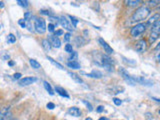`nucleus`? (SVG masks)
<instances>
[{"label": "nucleus", "mask_w": 160, "mask_h": 120, "mask_svg": "<svg viewBox=\"0 0 160 120\" xmlns=\"http://www.w3.org/2000/svg\"><path fill=\"white\" fill-rule=\"evenodd\" d=\"M37 78L36 77H31V76H29V77H24V78H21L19 80V84L21 85V86H29V85H31L33 83H35L37 81Z\"/></svg>", "instance_id": "9"}, {"label": "nucleus", "mask_w": 160, "mask_h": 120, "mask_svg": "<svg viewBox=\"0 0 160 120\" xmlns=\"http://www.w3.org/2000/svg\"><path fill=\"white\" fill-rule=\"evenodd\" d=\"M2 7H4V3L3 2H0V8H2Z\"/></svg>", "instance_id": "45"}, {"label": "nucleus", "mask_w": 160, "mask_h": 120, "mask_svg": "<svg viewBox=\"0 0 160 120\" xmlns=\"http://www.w3.org/2000/svg\"><path fill=\"white\" fill-rule=\"evenodd\" d=\"M47 59L50 61V63H51L52 65H54L55 67H57L58 69H60V70H64V67L62 66L61 64H60L59 62H57V61H55V60L53 59V58H51L50 56H47Z\"/></svg>", "instance_id": "21"}, {"label": "nucleus", "mask_w": 160, "mask_h": 120, "mask_svg": "<svg viewBox=\"0 0 160 120\" xmlns=\"http://www.w3.org/2000/svg\"><path fill=\"white\" fill-rule=\"evenodd\" d=\"M68 17H69V19H70V21H71V23L73 24V26H74V27H76V26H77V24L79 23V20H78L77 18H75L74 16H71V15H69ZM72 24H71V25H72Z\"/></svg>", "instance_id": "27"}, {"label": "nucleus", "mask_w": 160, "mask_h": 120, "mask_svg": "<svg viewBox=\"0 0 160 120\" xmlns=\"http://www.w3.org/2000/svg\"><path fill=\"white\" fill-rule=\"evenodd\" d=\"M10 114V107H3L0 110V120H6Z\"/></svg>", "instance_id": "14"}, {"label": "nucleus", "mask_w": 160, "mask_h": 120, "mask_svg": "<svg viewBox=\"0 0 160 120\" xmlns=\"http://www.w3.org/2000/svg\"><path fill=\"white\" fill-rule=\"evenodd\" d=\"M59 23L64 29H66L67 31H69V32L73 31V26L71 25V23L69 22V20L65 16H60L59 17Z\"/></svg>", "instance_id": "7"}, {"label": "nucleus", "mask_w": 160, "mask_h": 120, "mask_svg": "<svg viewBox=\"0 0 160 120\" xmlns=\"http://www.w3.org/2000/svg\"><path fill=\"white\" fill-rule=\"evenodd\" d=\"M82 74H83V75H86L87 77H91V78H97V79L101 78V77L103 76L102 72L98 71V70H93V71H92L91 73H85V72H82Z\"/></svg>", "instance_id": "13"}, {"label": "nucleus", "mask_w": 160, "mask_h": 120, "mask_svg": "<svg viewBox=\"0 0 160 120\" xmlns=\"http://www.w3.org/2000/svg\"><path fill=\"white\" fill-rule=\"evenodd\" d=\"M18 24H19L22 28H25V27H26V23H25V20H24V19H19V20H18Z\"/></svg>", "instance_id": "36"}, {"label": "nucleus", "mask_w": 160, "mask_h": 120, "mask_svg": "<svg viewBox=\"0 0 160 120\" xmlns=\"http://www.w3.org/2000/svg\"><path fill=\"white\" fill-rule=\"evenodd\" d=\"M98 120H109L108 118H106V117H100Z\"/></svg>", "instance_id": "44"}, {"label": "nucleus", "mask_w": 160, "mask_h": 120, "mask_svg": "<svg viewBox=\"0 0 160 120\" xmlns=\"http://www.w3.org/2000/svg\"><path fill=\"white\" fill-rule=\"evenodd\" d=\"M150 14V9L147 6H141L136 9V11L133 13L131 16V22L132 23H138L142 20L146 19L148 15Z\"/></svg>", "instance_id": "2"}, {"label": "nucleus", "mask_w": 160, "mask_h": 120, "mask_svg": "<svg viewBox=\"0 0 160 120\" xmlns=\"http://www.w3.org/2000/svg\"><path fill=\"white\" fill-rule=\"evenodd\" d=\"M135 83H138L140 85H144V86H153V81L149 79L144 78L143 76H132Z\"/></svg>", "instance_id": "6"}, {"label": "nucleus", "mask_w": 160, "mask_h": 120, "mask_svg": "<svg viewBox=\"0 0 160 120\" xmlns=\"http://www.w3.org/2000/svg\"><path fill=\"white\" fill-rule=\"evenodd\" d=\"M0 29H1V25H0Z\"/></svg>", "instance_id": "48"}, {"label": "nucleus", "mask_w": 160, "mask_h": 120, "mask_svg": "<svg viewBox=\"0 0 160 120\" xmlns=\"http://www.w3.org/2000/svg\"><path fill=\"white\" fill-rule=\"evenodd\" d=\"M82 103L85 105V106H86L87 107V109L89 110V111H92V110H93V107H92V105L91 104H90L88 101H86V100H82Z\"/></svg>", "instance_id": "31"}, {"label": "nucleus", "mask_w": 160, "mask_h": 120, "mask_svg": "<svg viewBox=\"0 0 160 120\" xmlns=\"http://www.w3.org/2000/svg\"><path fill=\"white\" fill-rule=\"evenodd\" d=\"M158 20H159V14H158V13H156V14L152 15V16L150 17V18H149V20L147 21L146 26H147V25H153L155 22L158 21Z\"/></svg>", "instance_id": "20"}, {"label": "nucleus", "mask_w": 160, "mask_h": 120, "mask_svg": "<svg viewBox=\"0 0 160 120\" xmlns=\"http://www.w3.org/2000/svg\"><path fill=\"white\" fill-rule=\"evenodd\" d=\"M70 38H71V34H70L69 32L64 34V41H65V42H68L69 40H70Z\"/></svg>", "instance_id": "37"}, {"label": "nucleus", "mask_w": 160, "mask_h": 120, "mask_svg": "<svg viewBox=\"0 0 160 120\" xmlns=\"http://www.w3.org/2000/svg\"><path fill=\"white\" fill-rule=\"evenodd\" d=\"M46 107H47L48 109H50V110H52V109H54V108H55V104H54V103H52V102H49V103H47Z\"/></svg>", "instance_id": "39"}, {"label": "nucleus", "mask_w": 160, "mask_h": 120, "mask_svg": "<svg viewBox=\"0 0 160 120\" xmlns=\"http://www.w3.org/2000/svg\"><path fill=\"white\" fill-rule=\"evenodd\" d=\"M41 45H42L43 49L46 52H49L50 50H51V45H50V43H49V41H48L47 39H43L42 41H41Z\"/></svg>", "instance_id": "18"}, {"label": "nucleus", "mask_w": 160, "mask_h": 120, "mask_svg": "<svg viewBox=\"0 0 160 120\" xmlns=\"http://www.w3.org/2000/svg\"><path fill=\"white\" fill-rule=\"evenodd\" d=\"M17 4H19L21 7H25V8L29 6V2L26 1V0H18V1H17Z\"/></svg>", "instance_id": "28"}, {"label": "nucleus", "mask_w": 160, "mask_h": 120, "mask_svg": "<svg viewBox=\"0 0 160 120\" xmlns=\"http://www.w3.org/2000/svg\"><path fill=\"white\" fill-rule=\"evenodd\" d=\"M99 43H100V45L103 47V49H104V51L106 52L107 54H112L113 53V49L109 46V45L107 44V42L105 41V40L103 39V38H99Z\"/></svg>", "instance_id": "11"}, {"label": "nucleus", "mask_w": 160, "mask_h": 120, "mask_svg": "<svg viewBox=\"0 0 160 120\" xmlns=\"http://www.w3.org/2000/svg\"><path fill=\"white\" fill-rule=\"evenodd\" d=\"M68 114L71 115L73 117H79L81 115V110H80L78 107H70L68 109Z\"/></svg>", "instance_id": "12"}, {"label": "nucleus", "mask_w": 160, "mask_h": 120, "mask_svg": "<svg viewBox=\"0 0 160 120\" xmlns=\"http://www.w3.org/2000/svg\"><path fill=\"white\" fill-rule=\"evenodd\" d=\"M67 66L71 69H80L81 68V65H80V63L77 61H68Z\"/></svg>", "instance_id": "17"}, {"label": "nucleus", "mask_w": 160, "mask_h": 120, "mask_svg": "<svg viewBox=\"0 0 160 120\" xmlns=\"http://www.w3.org/2000/svg\"><path fill=\"white\" fill-rule=\"evenodd\" d=\"M47 28H48V31H49V32H54V31H55V25L52 24V23H49Z\"/></svg>", "instance_id": "35"}, {"label": "nucleus", "mask_w": 160, "mask_h": 120, "mask_svg": "<svg viewBox=\"0 0 160 120\" xmlns=\"http://www.w3.org/2000/svg\"><path fill=\"white\" fill-rule=\"evenodd\" d=\"M68 75L70 77H71V79L73 80V81H75L76 83H78V84H83L84 82H83V80H82V78L79 76L78 74H76V73H74V72H68Z\"/></svg>", "instance_id": "15"}, {"label": "nucleus", "mask_w": 160, "mask_h": 120, "mask_svg": "<svg viewBox=\"0 0 160 120\" xmlns=\"http://www.w3.org/2000/svg\"><path fill=\"white\" fill-rule=\"evenodd\" d=\"M55 91H56L60 95V96L65 97V98H69V94L67 93L66 90H65L64 88H62V87L56 86V87H55Z\"/></svg>", "instance_id": "16"}, {"label": "nucleus", "mask_w": 160, "mask_h": 120, "mask_svg": "<svg viewBox=\"0 0 160 120\" xmlns=\"http://www.w3.org/2000/svg\"><path fill=\"white\" fill-rule=\"evenodd\" d=\"M113 102H114L115 105H116V106H120V105L122 104V101H121V100H120L119 98H116V97L113 98Z\"/></svg>", "instance_id": "34"}, {"label": "nucleus", "mask_w": 160, "mask_h": 120, "mask_svg": "<svg viewBox=\"0 0 160 120\" xmlns=\"http://www.w3.org/2000/svg\"><path fill=\"white\" fill-rule=\"evenodd\" d=\"M8 64L10 65V66H12V65H14V62H12V61H10V62H9Z\"/></svg>", "instance_id": "46"}, {"label": "nucleus", "mask_w": 160, "mask_h": 120, "mask_svg": "<svg viewBox=\"0 0 160 120\" xmlns=\"http://www.w3.org/2000/svg\"><path fill=\"white\" fill-rule=\"evenodd\" d=\"M21 73H15L14 75H13V77H14V79H19L20 80V78H21Z\"/></svg>", "instance_id": "41"}, {"label": "nucleus", "mask_w": 160, "mask_h": 120, "mask_svg": "<svg viewBox=\"0 0 160 120\" xmlns=\"http://www.w3.org/2000/svg\"><path fill=\"white\" fill-rule=\"evenodd\" d=\"M47 40L49 41L50 45H51V47L59 48L61 46V41H60V39L57 36H55V35H49Z\"/></svg>", "instance_id": "10"}, {"label": "nucleus", "mask_w": 160, "mask_h": 120, "mask_svg": "<svg viewBox=\"0 0 160 120\" xmlns=\"http://www.w3.org/2000/svg\"><path fill=\"white\" fill-rule=\"evenodd\" d=\"M159 31H160V20H158V21L155 22L152 25V28H151V32H153V33L159 34Z\"/></svg>", "instance_id": "22"}, {"label": "nucleus", "mask_w": 160, "mask_h": 120, "mask_svg": "<svg viewBox=\"0 0 160 120\" xmlns=\"http://www.w3.org/2000/svg\"><path fill=\"white\" fill-rule=\"evenodd\" d=\"M158 36H159V34L151 32V34H150V37H149V42L150 43H154L158 39Z\"/></svg>", "instance_id": "25"}, {"label": "nucleus", "mask_w": 160, "mask_h": 120, "mask_svg": "<svg viewBox=\"0 0 160 120\" xmlns=\"http://www.w3.org/2000/svg\"><path fill=\"white\" fill-rule=\"evenodd\" d=\"M31 18H32V13L31 12H26L24 14V20H27V21H29Z\"/></svg>", "instance_id": "32"}, {"label": "nucleus", "mask_w": 160, "mask_h": 120, "mask_svg": "<svg viewBox=\"0 0 160 120\" xmlns=\"http://www.w3.org/2000/svg\"><path fill=\"white\" fill-rule=\"evenodd\" d=\"M7 41H8L9 43H14V42H16V37H15L12 33H11V34H9V35H8V37H7Z\"/></svg>", "instance_id": "29"}, {"label": "nucleus", "mask_w": 160, "mask_h": 120, "mask_svg": "<svg viewBox=\"0 0 160 120\" xmlns=\"http://www.w3.org/2000/svg\"><path fill=\"white\" fill-rule=\"evenodd\" d=\"M64 34V31L63 30H57V31H55V36H61V35Z\"/></svg>", "instance_id": "40"}, {"label": "nucleus", "mask_w": 160, "mask_h": 120, "mask_svg": "<svg viewBox=\"0 0 160 120\" xmlns=\"http://www.w3.org/2000/svg\"><path fill=\"white\" fill-rule=\"evenodd\" d=\"M119 73H120V75L122 76V78L125 80V82L126 83H128L129 85H135L136 83H135V81L133 80V78H132V76L130 75L127 71H126V69H124V68H120V70H119Z\"/></svg>", "instance_id": "5"}, {"label": "nucleus", "mask_w": 160, "mask_h": 120, "mask_svg": "<svg viewBox=\"0 0 160 120\" xmlns=\"http://www.w3.org/2000/svg\"><path fill=\"white\" fill-rule=\"evenodd\" d=\"M147 3H148L149 7H155V6H157V5L159 4V1H154V0H153V1H148Z\"/></svg>", "instance_id": "33"}, {"label": "nucleus", "mask_w": 160, "mask_h": 120, "mask_svg": "<svg viewBox=\"0 0 160 120\" xmlns=\"http://www.w3.org/2000/svg\"><path fill=\"white\" fill-rule=\"evenodd\" d=\"M64 49H65V51H66L67 53H71V52H73V47H72V45L71 44H66L64 46Z\"/></svg>", "instance_id": "30"}, {"label": "nucleus", "mask_w": 160, "mask_h": 120, "mask_svg": "<svg viewBox=\"0 0 160 120\" xmlns=\"http://www.w3.org/2000/svg\"><path fill=\"white\" fill-rule=\"evenodd\" d=\"M29 64L33 69H40L41 68V64H40L38 61H36L35 59H29Z\"/></svg>", "instance_id": "19"}, {"label": "nucleus", "mask_w": 160, "mask_h": 120, "mask_svg": "<svg viewBox=\"0 0 160 120\" xmlns=\"http://www.w3.org/2000/svg\"><path fill=\"white\" fill-rule=\"evenodd\" d=\"M146 24L145 23H138L135 26H133L131 28V31H130V34H131L132 37H138L140 35H142L145 30H146Z\"/></svg>", "instance_id": "4"}, {"label": "nucleus", "mask_w": 160, "mask_h": 120, "mask_svg": "<svg viewBox=\"0 0 160 120\" xmlns=\"http://www.w3.org/2000/svg\"><path fill=\"white\" fill-rule=\"evenodd\" d=\"M77 57H78V53H77V52H74V51H73V52L70 53L68 60H70V61H76Z\"/></svg>", "instance_id": "26"}, {"label": "nucleus", "mask_w": 160, "mask_h": 120, "mask_svg": "<svg viewBox=\"0 0 160 120\" xmlns=\"http://www.w3.org/2000/svg\"><path fill=\"white\" fill-rule=\"evenodd\" d=\"M135 49L138 53H144L147 49V42L145 39H140L139 41L136 43V46H135Z\"/></svg>", "instance_id": "8"}, {"label": "nucleus", "mask_w": 160, "mask_h": 120, "mask_svg": "<svg viewBox=\"0 0 160 120\" xmlns=\"http://www.w3.org/2000/svg\"><path fill=\"white\" fill-rule=\"evenodd\" d=\"M94 62L97 65H99V66L104 67L107 71H110V72L113 71L114 62H113V60L106 54H97V57L95 58Z\"/></svg>", "instance_id": "1"}, {"label": "nucleus", "mask_w": 160, "mask_h": 120, "mask_svg": "<svg viewBox=\"0 0 160 120\" xmlns=\"http://www.w3.org/2000/svg\"><path fill=\"white\" fill-rule=\"evenodd\" d=\"M34 29L39 34H44L47 30L46 22L43 18H35L34 21Z\"/></svg>", "instance_id": "3"}, {"label": "nucleus", "mask_w": 160, "mask_h": 120, "mask_svg": "<svg viewBox=\"0 0 160 120\" xmlns=\"http://www.w3.org/2000/svg\"><path fill=\"white\" fill-rule=\"evenodd\" d=\"M85 120H92V118H90V117H87V118L85 119Z\"/></svg>", "instance_id": "47"}, {"label": "nucleus", "mask_w": 160, "mask_h": 120, "mask_svg": "<svg viewBox=\"0 0 160 120\" xmlns=\"http://www.w3.org/2000/svg\"><path fill=\"white\" fill-rule=\"evenodd\" d=\"M43 85H44V88L46 89V91H48V93L50 95H54V92H53V89L51 87V85H50V83L48 81H44L43 82Z\"/></svg>", "instance_id": "23"}, {"label": "nucleus", "mask_w": 160, "mask_h": 120, "mask_svg": "<svg viewBox=\"0 0 160 120\" xmlns=\"http://www.w3.org/2000/svg\"><path fill=\"white\" fill-rule=\"evenodd\" d=\"M125 3H126L127 6L135 7V6H137L139 3H141V1H140V0H136V1H135V0H128V1H126Z\"/></svg>", "instance_id": "24"}, {"label": "nucleus", "mask_w": 160, "mask_h": 120, "mask_svg": "<svg viewBox=\"0 0 160 120\" xmlns=\"http://www.w3.org/2000/svg\"><path fill=\"white\" fill-rule=\"evenodd\" d=\"M151 115H152L151 113L147 112L146 114H145V116H146V119H147V120H152V119H153L152 117H149V116H151Z\"/></svg>", "instance_id": "43"}, {"label": "nucleus", "mask_w": 160, "mask_h": 120, "mask_svg": "<svg viewBox=\"0 0 160 120\" xmlns=\"http://www.w3.org/2000/svg\"><path fill=\"white\" fill-rule=\"evenodd\" d=\"M104 111V106L103 105H99V106L96 107V112L97 113H102Z\"/></svg>", "instance_id": "38"}, {"label": "nucleus", "mask_w": 160, "mask_h": 120, "mask_svg": "<svg viewBox=\"0 0 160 120\" xmlns=\"http://www.w3.org/2000/svg\"><path fill=\"white\" fill-rule=\"evenodd\" d=\"M40 14L47 15V16H49V15H50V12L48 11V10H41V11H40Z\"/></svg>", "instance_id": "42"}]
</instances>
